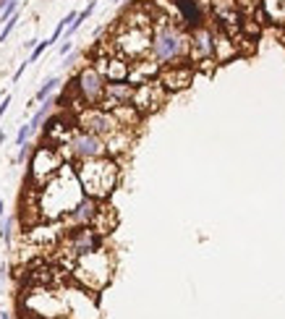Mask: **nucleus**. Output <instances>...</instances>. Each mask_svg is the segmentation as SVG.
<instances>
[{
	"label": "nucleus",
	"mask_w": 285,
	"mask_h": 319,
	"mask_svg": "<svg viewBox=\"0 0 285 319\" xmlns=\"http://www.w3.org/2000/svg\"><path fill=\"white\" fill-rule=\"evenodd\" d=\"M133 128H118L115 133H110L108 139H105V149H108V155L110 157H123V155H128L131 152V147H133Z\"/></svg>",
	"instance_id": "dca6fc26"
},
{
	"label": "nucleus",
	"mask_w": 285,
	"mask_h": 319,
	"mask_svg": "<svg viewBox=\"0 0 285 319\" xmlns=\"http://www.w3.org/2000/svg\"><path fill=\"white\" fill-rule=\"evenodd\" d=\"M55 84H58V79H50V81H48V84H44V86L39 89V92H37V97H34V100H37V102H44V100H48V97H50V92H53V89H55Z\"/></svg>",
	"instance_id": "aec40b11"
},
{
	"label": "nucleus",
	"mask_w": 285,
	"mask_h": 319,
	"mask_svg": "<svg viewBox=\"0 0 285 319\" xmlns=\"http://www.w3.org/2000/svg\"><path fill=\"white\" fill-rule=\"evenodd\" d=\"M76 89H79V95L84 97V102L86 105H100L102 102V97H105V86H108V79L89 63V66H84L79 73H76Z\"/></svg>",
	"instance_id": "9b49d317"
},
{
	"label": "nucleus",
	"mask_w": 285,
	"mask_h": 319,
	"mask_svg": "<svg viewBox=\"0 0 285 319\" xmlns=\"http://www.w3.org/2000/svg\"><path fill=\"white\" fill-rule=\"evenodd\" d=\"M188 42H191V37H188V29L183 26V21H175L157 8L155 26H152V53L149 55L160 60L162 66L186 63Z\"/></svg>",
	"instance_id": "f03ea898"
},
{
	"label": "nucleus",
	"mask_w": 285,
	"mask_h": 319,
	"mask_svg": "<svg viewBox=\"0 0 285 319\" xmlns=\"http://www.w3.org/2000/svg\"><path fill=\"white\" fill-rule=\"evenodd\" d=\"M188 63L197 68L204 60H215V39H212V26L202 24V26H194L188 29Z\"/></svg>",
	"instance_id": "9d476101"
},
{
	"label": "nucleus",
	"mask_w": 285,
	"mask_h": 319,
	"mask_svg": "<svg viewBox=\"0 0 285 319\" xmlns=\"http://www.w3.org/2000/svg\"><path fill=\"white\" fill-rule=\"evenodd\" d=\"M97 209H100V199H92V196H84V202L71 212V215H66L63 220H58L63 227H66V233L71 231H76V227H84V225H92L94 215H97Z\"/></svg>",
	"instance_id": "ddd939ff"
},
{
	"label": "nucleus",
	"mask_w": 285,
	"mask_h": 319,
	"mask_svg": "<svg viewBox=\"0 0 285 319\" xmlns=\"http://www.w3.org/2000/svg\"><path fill=\"white\" fill-rule=\"evenodd\" d=\"M115 118H118V123H121L123 128H133L136 131V126H141V120H144V115L133 108L131 102H126V105H118L115 110H110Z\"/></svg>",
	"instance_id": "a211bd4d"
},
{
	"label": "nucleus",
	"mask_w": 285,
	"mask_h": 319,
	"mask_svg": "<svg viewBox=\"0 0 285 319\" xmlns=\"http://www.w3.org/2000/svg\"><path fill=\"white\" fill-rule=\"evenodd\" d=\"M8 102H11V97H3V105H0V113H6V108H8Z\"/></svg>",
	"instance_id": "393cba45"
},
{
	"label": "nucleus",
	"mask_w": 285,
	"mask_h": 319,
	"mask_svg": "<svg viewBox=\"0 0 285 319\" xmlns=\"http://www.w3.org/2000/svg\"><path fill=\"white\" fill-rule=\"evenodd\" d=\"M29 133H32V123H29V126H21V131H19V136H16V144H19V147L26 142V136H29Z\"/></svg>",
	"instance_id": "4be33fe9"
},
{
	"label": "nucleus",
	"mask_w": 285,
	"mask_h": 319,
	"mask_svg": "<svg viewBox=\"0 0 285 319\" xmlns=\"http://www.w3.org/2000/svg\"><path fill=\"white\" fill-rule=\"evenodd\" d=\"M76 175L84 186V194L92 199L108 202V196L121 184V165L115 157L102 155V157H89L76 162Z\"/></svg>",
	"instance_id": "7ed1b4c3"
},
{
	"label": "nucleus",
	"mask_w": 285,
	"mask_h": 319,
	"mask_svg": "<svg viewBox=\"0 0 285 319\" xmlns=\"http://www.w3.org/2000/svg\"><path fill=\"white\" fill-rule=\"evenodd\" d=\"M0 217H3V202H0Z\"/></svg>",
	"instance_id": "a878e982"
},
{
	"label": "nucleus",
	"mask_w": 285,
	"mask_h": 319,
	"mask_svg": "<svg viewBox=\"0 0 285 319\" xmlns=\"http://www.w3.org/2000/svg\"><path fill=\"white\" fill-rule=\"evenodd\" d=\"M44 48H50V42H39L37 48H34V53H32V60H34V58H37L39 53H44Z\"/></svg>",
	"instance_id": "5701e85b"
},
{
	"label": "nucleus",
	"mask_w": 285,
	"mask_h": 319,
	"mask_svg": "<svg viewBox=\"0 0 285 319\" xmlns=\"http://www.w3.org/2000/svg\"><path fill=\"white\" fill-rule=\"evenodd\" d=\"M84 186L76 175V165L66 162L55 178L39 189V215L48 222H58L66 215H71L84 202Z\"/></svg>",
	"instance_id": "f257e3e1"
},
{
	"label": "nucleus",
	"mask_w": 285,
	"mask_h": 319,
	"mask_svg": "<svg viewBox=\"0 0 285 319\" xmlns=\"http://www.w3.org/2000/svg\"><path fill=\"white\" fill-rule=\"evenodd\" d=\"M76 126L81 131H89V133L100 136V139H108L110 133H115L118 128H123L110 110H102V108H97V105H89V108H84L76 115Z\"/></svg>",
	"instance_id": "6e6552de"
},
{
	"label": "nucleus",
	"mask_w": 285,
	"mask_h": 319,
	"mask_svg": "<svg viewBox=\"0 0 285 319\" xmlns=\"http://www.w3.org/2000/svg\"><path fill=\"white\" fill-rule=\"evenodd\" d=\"M63 165H66V160H63L61 152L53 149V147L39 144L34 149V155H32V162H29V189L39 191L50 178L58 175V170H61Z\"/></svg>",
	"instance_id": "423d86ee"
},
{
	"label": "nucleus",
	"mask_w": 285,
	"mask_h": 319,
	"mask_svg": "<svg viewBox=\"0 0 285 319\" xmlns=\"http://www.w3.org/2000/svg\"><path fill=\"white\" fill-rule=\"evenodd\" d=\"M58 152L63 155L66 162H73V165H76L79 160L108 155V149H105V139H100V136L89 133V131H81V128H76V133L71 136V142L63 144Z\"/></svg>",
	"instance_id": "0eeeda50"
},
{
	"label": "nucleus",
	"mask_w": 285,
	"mask_h": 319,
	"mask_svg": "<svg viewBox=\"0 0 285 319\" xmlns=\"http://www.w3.org/2000/svg\"><path fill=\"white\" fill-rule=\"evenodd\" d=\"M133 92H136V84H131V81H108V86H105V97H102V102L97 105V108L115 110L118 105L131 102Z\"/></svg>",
	"instance_id": "4468645a"
},
{
	"label": "nucleus",
	"mask_w": 285,
	"mask_h": 319,
	"mask_svg": "<svg viewBox=\"0 0 285 319\" xmlns=\"http://www.w3.org/2000/svg\"><path fill=\"white\" fill-rule=\"evenodd\" d=\"M16 21H19V16H11L8 21H6V26H3V32H0V42H3L11 32H13V26H16Z\"/></svg>",
	"instance_id": "412c9836"
},
{
	"label": "nucleus",
	"mask_w": 285,
	"mask_h": 319,
	"mask_svg": "<svg viewBox=\"0 0 285 319\" xmlns=\"http://www.w3.org/2000/svg\"><path fill=\"white\" fill-rule=\"evenodd\" d=\"M53 105H55L53 100H44V105H42V108L37 110V115L32 118V128L42 126V120H44V118H48V115H50V108H53Z\"/></svg>",
	"instance_id": "6ab92c4d"
},
{
	"label": "nucleus",
	"mask_w": 285,
	"mask_h": 319,
	"mask_svg": "<svg viewBox=\"0 0 285 319\" xmlns=\"http://www.w3.org/2000/svg\"><path fill=\"white\" fill-rule=\"evenodd\" d=\"M194 73H197V68H194L188 60H186V63H175V66H162V71H160L157 79L173 95V92H183V89L191 86Z\"/></svg>",
	"instance_id": "f8f14e48"
},
{
	"label": "nucleus",
	"mask_w": 285,
	"mask_h": 319,
	"mask_svg": "<svg viewBox=\"0 0 285 319\" xmlns=\"http://www.w3.org/2000/svg\"><path fill=\"white\" fill-rule=\"evenodd\" d=\"M68 50H71V42H68V39H66V42H63V48H61V55H66V53H68Z\"/></svg>",
	"instance_id": "b1692460"
},
{
	"label": "nucleus",
	"mask_w": 285,
	"mask_h": 319,
	"mask_svg": "<svg viewBox=\"0 0 285 319\" xmlns=\"http://www.w3.org/2000/svg\"><path fill=\"white\" fill-rule=\"evenodd\" d=\"M118 225V215H115V209L108 204V202H100V209H97V215H94V220H92V227L105 238L113 227Z\"/></svg>",
	"instance_id": "f3484780"
},
{
	"label": "nucleus",
	"mask_w": 285,
	"mask_h": 319,
	"mask_svg": "<svg viewBox=\"0 0 285 319\" xmlns=\"http://www.w3.org/2000/svg\"><path fill=\"white\" fill-rule=\"evenodd\" d=\"M168 95H170V92L162 86L160 79H149V81H144V84H136V92H133L131 105L147 118V115L157 113L162 105L168 102Z\"/></svg>",
	"instance_id": "1a4fd4ad"
},
{
	"label": "nucleus",
	"mask_w": 285,
	"mask_h": 319,
	"mask_svg": "<svg viewBox=\"0 0 285 319\" xmlns=\"http://www.w3.org/2000/svg\"><path fill=\"white\" fill-rule=\"evenodd\" d=\"M162 71V63L155 60L152 55L139 58V60H131V71H128V81L131 84H144L149 79H157Z\"/></svg>",
	"instance_id": "2eb2a0df"
},
{
	"label": "nucleus",
	"mask_w": 285,
	"mask_h": 319,
	"mask_svg": "<svg viewBox=\"0 0 285 319\" xmlns=\"http://www.w3.org/2000/svg\"><path fill=\"white\" fill-rule=\"evenodd\" d=\"M113 267H115L113 254L105 246H97V249L81 254L76 259V264H73V269H71L73 285L86 288V291H92V293H100L110 285Z\"/></svg>",
	"instance_id": "20e7f679"
},
{
	"label": "nucleus",
	"mask_w": 285,
	"mask_h": 319,
	"mask_svg": "<svg viewBox=\"0 0 285 319\" xmlns=\"http://www.w3.org/2000/svg\"><path fill=\"white\" fill-rule=\"evenodd\" d=\"M113 50L123 55L126 60H139L152 53V29H136V26H123L115 24L108 37Z\"/></svg>",
	"instance_id": "39448f33"
}]
</instances>
